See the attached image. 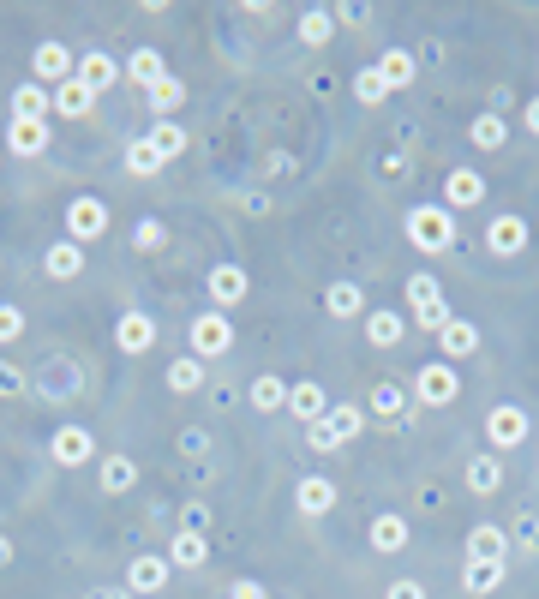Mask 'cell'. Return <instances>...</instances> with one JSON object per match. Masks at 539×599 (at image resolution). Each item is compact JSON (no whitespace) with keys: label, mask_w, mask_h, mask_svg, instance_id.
<instances>
[{"label":"cell","mask_w":539,"mask_h":599,"mask_svg":"<svg viewBox=\"0 0 539 599\" xmlns=\"http://www.w3.org/2000/svg\"><path fill=\"white\" fill-rule=\"evenodd\" d=\"M408 234H414L420 252H450V246H456V216H450L444 204H414Z\"/></svg>","instance_id":"cell-1"},{"label":"cell","mask_w":539,"mask_h":599,"mask_svg":"<svg viewBox=\"0 0 539 599\" xmlns=\"http://www.w3.org/2000/svg\"><path fill=\"white\" fill-rule=\"evenodd\" d=\"M366 426V408H354V402H342V408H330L318 426H306V438H312V450H336V444H348L354 432Z\"/></svg>","instance_id":"cell-2"},{"label":"cell","mask_w":539,"mask_h":599,"mask_svg":"<svg viewBox=\"0 0 539 599\" xmlns=\"http://www.w3.org/2000/svg\"><path fill=\"white\" fill-rule=\"evenodd\" d=\"M414 396H420L426 408H450V402L462 396V378H456V366H450V360H432V366H420V378H414Z\"/></svg>","instance_id":"cell-3"},{"label":"cell","mask_w":539,"mask_h":599,"mask_svg":"<svg viewBox=\"0 0 539 599\" xmlns=\"http://www.w3.org/2000/svg\"><path fill=\"white\" fill-rule=\"evenodd\" d=\"M228 348H234V324H228L222 312L192 318V354H198V360H222Z\"/></svg>","instance_id":"cell-4"},{"label":"cell","mask_w":539,"mask_h":599,"mask_svg":"<svg viewBox=\"0 0 539 599\" xmlns=\"http://www.w3.org/2000/svg\"><path fill=\"white\" fill-rule=\"evenodd\" d=\"M66 228H72L78 246L96 240V234L108 228V204H102V198H72V204H66Z\"/></svg>","instance_id":"cell-5"},{"label":"cell","mask_w":539,"mask_h":599,"mask_svg":"<svg viewBox=\"0 0 539 599\" xmlns=\"http://www.w3.org/2000/svg\"><path fill=\"white\" fill-rule=\"evenodd\" d=\"M486 438H492V450H516L528 438V414L522 408H492L486 414Z\"/></svg>","instance_id":"cell-6"},{"label":"cell","mask_w":539,"mask_h":599,"mask_svg":"<svg viewBox=\"0 0 539 599\" xmlns=\"http://www.w3.org/2000/svg\"><path fill=\"white\" fill-rule=\"evenodd\" d=\"M30 66H36V84H66V78L78 72V60L66 54V42H42Z\"/></svg>","instance_id":"cell-7"},{"label":"cell","mask_w":539,"mask_h":599,"mask_svg":"<svg viewBox=\"0 0 539 599\" xmlns=\"http://www.w3.org/2000/svg\"><path fill=\"white\" fill-rule=\"evenodd\" d=\"M48 450H54V462H60V468H78V462H90V456H96V438H90L84 426H60Z\"/></svg>","instance_id":"cell-8"},{"label":"cell","mask_w":539,"mask_h":599,"mask_svg":"<svg viewBox=\"0 0 539 599\" xmlns=\"http://www.w3.org/2000/svg\"><path fill=\"white\" fill-rule=\"evenodd\" d=\"M72 78H78L90 96H102V90L120 78V66H114V54H102V48H96V54H78V72H72Z\"/></svg>","instance_id":"cell-9"},{"label":"cell","mask_w":539,"mask_h":599,"mask_svg":"<svg viewBox=\"0 0 539 599\" xmlns=\"http://www.w3.org/2000/svg\"><path fill=\"white\" fill-rule=\"evenodd\" d=\"M468 564H510V534L504 528H474L468 534Z\"/></svg>","instance_id":"cell-10"},{"label":"cell","mask_w":539,"mask_h":599,"mask_svg":"<svg viewBox=\"0 0 539 599\" xmlns=\"http://www.w3.org/2000/svg\"><path fill=\"white\" fill-rule=\"evenodd\" d=\"M486 198V180L474 174V168H456L450 180H444V210H468V204H480Z\"/></svg>","instance_id":"cell-11"},{"label":"cell","mask_w":539,"mask_h":599,"mask_svg":"<svg viewBox=\"0 0 539 599\" xmlns=\"http://www.w3.org/2000/svg\"><path fill=\"white\" fill-rule=\"evenodd\" d=\"M6 150L12 156H42L48 150V126L42 120H12L6 126Z\"/></svg>","instance_id":"cell-12"},{"label":"cell","mask_w":539,"mask_h":599,"mask_svg":"<svg viewBox=\"0 0 539 599\" xmlns=\"http://www.w3.org/2000/svg\"><path fill=\"white\" fill-rule=\"evenodd\" d=\"M486 246H492L498 258H510V252H522V246H528V222H522V216H498V222L486 228Z\"/></svg>","instance_id":"cell-13"},{"label":"cell","mask_w":539,"mask_h":599,"mask_svg":"<svg viewBox=\"0 0 539 599\" xmlns=\"http://www.w3.org/2000/svg\"><path fill=\"white\" fill-rule=\"evenodd\" d=\"M42 270H48L54 282H72V276H84V246H78V240H60V246H48Z\"/></svg>","instance_id":"cell-14"},{"label":"cell","mask_w":539,"mask_h":599,"mask_svg":"<svg viewBox=\"0 0 539 599\" xmlns=\"http://www.w3.org/2000/svg\"><path fill=\"white\" fill-rule=\"evenodd\" d=\"M288 414H294V420H312V426L330 414V402H324L318 378H306V384H294V390H288Z\"/></svg>","instance_id":"cell-15"},{"label":"cell","mask_w":539,"mask_h":599,"mask_svg":"<svg viewBox=\"0 0 539 599\" xmlns=\"http://www.w3.org/2000/svg\"><path fill=\"white\" fill-rule=\"evenodd\" d=\"M126 588H132V594H162V588H168V558H132Z\"/></svg>","instance_id":"cell-16"},{"label":"cell","mask_w":539,"mask_h":599,"mask_svg":"<svg viewBox=\"0 0 539 599\" xmlns=\"http://www.w3.org/2000/svg\"><path fill=\"white\" fill-rule=\"evenodd\" d=\"M210 300H216V306L246 300V270H240V264H216V270H210Z\"/></svg>","instance_id":"cell-17"},{"label":"cell","mask_w":539,"mask_h":599,"mask_svg":"<svg viewBox=\"0 0 539 599\" xmlns=\"http://www.w3.org/2000/svg\"><path fill=\"white\" fill-rule=\"evenodd\" d=\"M114 342H120V348H126V354H144V348H150V342H156V324H150V318H144V312H126V318H120V324H114Z\"/></svg>","instance_id":"cell-18"},{"label":"cell","mask_w":539,"mask_h":599,"mask_svg":"<svg viewBox=\"0 0 539 599\" xmlns=\"http://www.w3.org/2000/svg\"><path fill=\"white\" fill-rule=\"evenodd\" d=\"M438 342H444V354H450V360H468V354L480 348V330H474L468 318H450V324L438 330Z\"/></svg>","instance_id":"cell-19"},{"label":"cell","mask_w":539,"mask_h":599,"mask_svg":"<svg viewBox=\"0 0 539 599\" xmlns=\"http://www.w3.org/2000/svg\"><path fill=\"white\" fill-rule=\"evenodd\" d=\"M48 102H54L48 84H18V90H12V120H42Z\"/></svg>","instance_id":"cell-20"},{"label":"cell","mask_w":539,"mask_h":599,"mask_svg":"<svg viewBox=\"0 0 539 599\" xmlns=\"http://www.w3.org/2000/svg\"><path fill=\"white\" fill-rule=\"evenodd\" d=\"M54 108H60L66 120H84V114L96 108V96H90V90H84L78 78H66V84H54Z\"/></svg>","instance_id":"cell-21"},{"label":"cell","mask_w":539,"mask_h":599,"mask_svg":"<svg viewBox=\"0 0 539 599\" xmlns=\"http://www.w3.org/2000/svg\"><path fill=\"white\" fill-rule=\"evenodd\" d=\"M498 486H504V468H498V456H474V462H468V492L492 498Z\"/></svg>","instance_id":"cell-22"},{"label":"cell","mask_w":539,"mask_h":599,"mask_svg":"<svg viewBox=\"0 0 539 599\" xmlns=\"http://www.w3.org/2000/svg\"><path fill=\"white\" fill-rule=\"evenodd\" d=\"M294 504H300V510H306V516H324V510H330V504H336V486H330V480H318V474H312V480H300V492H294Z\"/></svg>","instance_id":"cell-23"},{"label":"cell","mask_w":539,"mask_h":599,"mask_svg":"<svg viewBox=\"0 0 539 599\" xmlns=\"http://www.w3.org/2000/svg\"><path fill=\"white\" fill-rule=\"evenodd\" d=\"M126 78H132V84H144V90H150V84H162V78H168V72H162V54H156V48H138V54L126 60Z\"/></svg>","instance_id":"cell-24"},{"label":"cell","mask_w":539,"mask_h":599,"mask_svg":"<svg viewBox=\"0 0 539 599\" xmlns=\"http://www.w3.org/2000/svg\"><path fill=\"white\" fill-rule=\"evenodd\" d=\"M372 546L378 552H402L408 546V516H378L372 522Z\"/></svg>","instance_id":"cell-25"},{"label":"cell","mask_w":539,"mask_h":599,"mask_svg":"<svg viewBox=\"0 0 539 599\" xmlns=\"http://www.w3.org/2000/svg\"><path fill=\"white\" fill-rule=\"evenodd\" d=\"M204 558H210L204 534H186V528H180V534H174V552H168V564H180V570H198Z\"/></svg>","instance_id":"cell-26"},{"label":"cell","mask_w":539,"mask_h":599,"mask_svg":"<svg viewBox=\"0 0 539 599\" xmlns=\"http://www.w3.org/2000/svg\"><path fill=\"white\" fill-rule=\"evenodd\" d=\"M378 72H384L390 90H402V84H414V54H408V48H390V54L378 60Z\"/></svg>","instance_id":"cell-27"},{"label":"cell","mask_w":539,"mask_h":599,"mask_svg":"<svg viewBox=\"0 0 539 599\" xmlns=\"http://www.w3.org/2000/svg\"><path fill=\"white\" fill-rule=\"evenodd\" d=\"M156 168H162V156H156V144H150V138H132V144H126V174H138V180H150Z\"/></svg>","instance_id":"cell-28"},{"label":"cell","mask_w":539,"mask_h":599,"mask_svg":"<svg viewBox=\"0 0 539 599\" xmlns=\"http://www.w3.org/2000/svg\"><path fill=\"white\" fill-rule=\"evenodd\" d=\"M366 336H372L378 348H396V342L408 336V324H402L396 312H372V318H366Z\"/></svg>","instance_id":"cell-29"},{"label":"cell","mask_w":539,"mask_h":599,"mask_svg":"<svg viewBox=\"0 0 539 599\" xmlns=\"http://www.w3.org/2000/svg\"><path fill=\"white\" fill-rule=\"evenodd\" d=\"M252 408H264V414H276V408H288V384H282L276 372H264V378L252 384Z\"/></svg>","instance_id":"cell-30"},{"label":"cell","mask_w":539,"mask_h":599,"mask_svg":"<svg viewBox=\"0 0 539 599\" xmlns=\"http://www.w3.org/2000/svg\"><path fill=\"white\" fill-rule=\"evenodd\" d=\"M144 96H150V108H156V114L168 120V114H174V108L186 102V84H180V78H162V84H150Z\"/></svg>","instance_id":"cell-31"},{"label":"cell","mask_w":539,"mask_h":599,"mask_svg":"<svg viewBox=\"0 0 539 599\" xmlns=\"http://www.w3.org/2000/svg\"><path fill=\"white\" fill-rule=\"evenodd\" d=\"M198 384H204V360H198V354H186V360H174V366H168V390H180V396H186V390H198Z\"/></svg>","instance_id":"cell-32"},{"label":"cell","mask_w":539,"mask_h":599,"mask_svg":"<svg viewBox=\"0 0 539 599\" xmlns=\"http://www.w3.org/2000/svg\"><path fill=\"white\" fill-rule=\"evenodd\" d=\"M330 30H336V12H324V6H312L306 18H300V42H330Z\"/></svg>","instance_id":"cell-33"},{"label":"cell","mask_w":539,"mask_h":599,"mask_svg":"<svg viewBox=\"0 0 539 599\" xmlns=\"http://www.w3.org/2000/svg\"><path fill=\"white\" fill-rule=\"evenodd\" d=\"M504 132H510V126H504V114H480V120L468 126V138H474L480 150H498V144H504Z\"/></svg>","instance_id":"cell-34"},{"label":"cell","mask_w":539,"mask_h":599,"mask_svg":"<svg viewBox=\"0 0 539 599\" xmlns=\"http://www.w3.org/2000/svg\"><path fill=\"white\" fill-rule=\"evenodd\" d=\"M150 144H156V156H162V162H174V156L186 150V132H180L174 120H156V132H150Z\"/></svg>","instance_id":"cell-35"},{"label":"cell","mask_w":539,"mask_h":599,"mask_svg":"<svg viewBox=\"0 0 539 599\" xmlns=\"http://www.w3.org/2000/svg\"><path fill=\"white\" fill-rule=\"evenodd\" d=\"M402 408H408V390H402V384H378V390H372V414H378V420H396Z\"/></svg>","instance_id":"cell-36"},{"label":"cell","mask_w":539,"mask_h":599,"mask_svg":"<svg viewBox=\"0 0 539 599\" xmlns=\"http://www.w3.org/2000/svg\"><path fill=\"white\" fill-rule=\"evenodd\" d=\"M132 480H138V468H132L126 456H108V462H102V492H126Z\"/></svg>","instance_id":"cell-37"},{"label":"cell","mask_w":539,"mask_h":599,"mask_svg":"<svg viewBox=\"0 0 539 599\" xmlns=\"http://www.w3.org/2000/svg\"><path fill=\"white\" fill-rule=\"evenodd\" d=\"M504 588V564H468V594H498Z\"/></svg>","instance_id":"cell-38"},{"label":"cell","mask_w":539,"mask_h":599,"mask_svg":"<svg viewBox=\"0 0 539 599\" xmlns=\"http://www.w3.org/2000/svg\"><path fill=\"white\" fill-rule=\"evenodd\" d=\"M354 96H360L366 108H372V102H384V96H390V84H384V72H378V66H366V72L354 78Z\"/></svg>","instance_id":"cell-39"},{"label":"cell","mask_w":539,"mask_h":599,"mask_svg":"<svg viewBox=\"0 0 539 599\" xmlns=\"http://www.w3.org/2000/svg\"><path fill=\"white\" fill-rule=\"evenodd\" d=\"M360 306H366V300H360L354 282H336V288H330V312H336V318H354Z\"/></svg>","instance_id":"cell-40"},{"label":"cell","mask_w":539,"mask_h":599,"mask_svg":"<svg viewBox=\"0 0 539 599\" xmlns=\"http://www.w3.org/2000/svg\"><path fill=\"white\" fill-rule=\"evenodd\" d=\"M162 240H168V228H162V222H156V216H144V222H138V228H132V246H138V252H156V246H162Z\"/></svg>","instance_id":"cell-41"},{"label":"cell","mask_w":539,"mask_h":599,"mask_svg":"<svg viewBox=\"0 0 539 599\" xmlns=\"http://www.w3.org/2000/svg\"><path fill=\"white\" fill-rule=\"evenodd\" d=\"M408 300H414V312H420V306H432V300H444V294H438L432 276H408Z\"/></svg>","instance_id":"cell-42"},{"label":"cell","mask_w":539,"mask_h":599,"mask_svg":"<svg viewBox=\"0 0 539 599\" xmlns=\"http://www.w3.org/2000/svg\"><path fill=\"white\" fill-rule=\"evenodd\" d=\"M414 324H420V330H444V324H450V306H444V300H432V306H420V312H414Z\"/></svg>","instance_id":"cell-43"},{"label":"cell","mask_w":539,"mask_h":599,"mask_svg":"<svg viewBox=\"0 0 539 599\" xmlns=\"http://www.w3.org/2000/svg\"><path fill=\"white\" fill-rule=\"evenodd\" d=\"M18 330H24V312H18V306H0V342H12Z\"/></svg>","instance_id":"cell-44"},{"label":"cell","mask_w":539,"mask_h":599,"mask_svg":"<svg viewBox=\"0 0 539 599\" xmlns=\"http://www.w3.org/2000/svg\"><path fill=\"white\" fill-rule=\"evenodd\" d=\"M24 390H30V384L18 378V366H6V360H0V396H24Z\"/></svg>","instance_id":"cell-45"},{"label":"cell","mask_w":539,"mask_h":599,"mask_svg":"<svg viewBox=\"0 0 539 599\" xmlns=\"http://www.w3.org/2000/svg\"><path fill=\"white\" fill-rule=\"evenodd\" d=\"M204 528H210V510H204V504H192V510H186V534H204Z\"/></svg>","instance_id":"cell-46"},{"label":"cell","mask_w":539,"mask_h":599,"mask_svg":"<svg viewBox=\"0 0 539 599\" xmlns=\"http://www.w3.org/2000/svg\"><path fill=\"white\" fill-rule=\"evenodd\" d=\"M384 599H426V588H420V582H396Z\"/></svg>","instance_id":"cell-47"},{"label":"cell","mask_w":539,"mask_h":599,"mask_svg":"<svg viewBox=\"0 0 539 599\" xmlns=\"http://www.w3.org/2000/svg\"><path fill=\"white\" fill-rule=\"evenodd\" d=\"M234 599H264V588L258 582H234Z\"/></svg>","instance_id":"cell-48"},{"label":"cell","mask_w":539,"mask_h":599,"mask_svg":"<svg viewBox=\"0 0 539 599\" xmlns=\"http://www.w3.org/2000/svg\"><path fill=\"white\" fill-rule=\"evenodd\" d=\"M528 132H539V96L528 102Z\"/></svg>","instance_id":"cell-49"},{"label":"cell","mask_w":539,"mask_h":599,"mask_svg":"<svg viewBox=\"0 0 539 599\" xmlns=\"http://www.w3.org/2000/svg\"><path fill=\"white\" fill-rule=\"evenodd\" d=\"M6 558H12V546H6V534H0V570H6Z\"/></svg>","instance_id":"cell-50"},{"label":"cell","mask_w":539,"mask_h":599,"mask_svg":"<svg viewBox=\"0 0 539 599\" xmlns=\"http://www.w3.org/2000/svg\"><path fill=\"white\" fill-rule=\"evenodd\" d=\"M96 599H132V594H96Z\"/></svg>","instance_id":"cell-51"}]
</instances>
